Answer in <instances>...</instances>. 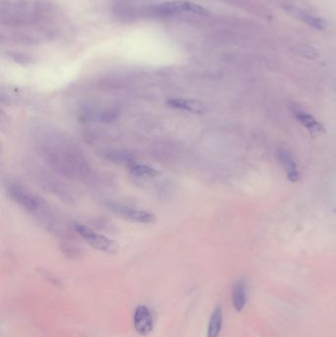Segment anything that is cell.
<instances>
[{
	"instance_id": "cell-1",
	"label": "cell",
	"mask_w": 336,
	"mask_h": 337,
	"mask_svg": "<svg viewBox=\"0 0 336 337\" xmlns=\"http://www.w3.org/2000/svg\"><path fill=\"white\" fill-rule=\"evenodd\" d=\"M75 230L81 236V238H84L85 242H87L94 249H97L109 254L115 253L118 249L114 240L110 239L109 238L103 235L96 233L89 227L77 224L75 226Z\"/></svg>"
},
{
	"instance_id": "cell-2",
	"label": "cell",
	"mask_w": 336,
	"mask_h": 337,
	"mask_svg": "<svg viewBox=\"0 0 336 337\" xmlns=\"http://www.w3.org/2000/svg\"><path fill=\"white\" fill-rule=\"evenodd\" d=\"M107 207L114 213L122 217L123 219L133 223L151 224L155 222V216L152 213L147 212L145 210L136 209L119 203H109Z\"/></svg>"
},
{
	"instance_id": "cell-3",
	"label": "cell",
	"mask_w": 336,
	"mask_h": 337,
	"mask_svg": "<svg viewBox=\"0 0 336 337\" xmlns=\"http://www.w3.org/2000/svg\"><path fill=\"white\" fill-rule=\"evenodd\" d=\"M178 12H190L201 16L209 15V11L201 5L187 1H175L163 3L156 7V13L159 15H173Z\"/></svg>"
},
{
	"instance_id": "cell-4",
	"label": "cell",
	"mask_w": 336,
	"mask_h": 337,
	"mask_svg": "<svg viewBox=\"0 0 336 337\" xmlns=\"http://www.w3.org/2000/svg\"><path fill=\"white\" fill-rule=\"evenodd\" d=\"M133 323L140 335H147L153 329V317L146 306H138L134 312Z\"/></svg>"
},
{
	"instance_id": "cell-5",
	"label": "cell",
	"mask_w": 336,
	"mask_h": 337,
	"mask_svg": "<svg viewBox=\"0 0 336 337\" xmlns=\"http://www.w3.org/2000/svg\"><path fill=\"white\" fill-rule=\"evenodd\" d=\"M8 194L12 198L14 201H16L19 205L29 211H34L38 208L39 203L37 198H34L29 191L23 188L20 185L12 184L8 187Z\"/></svg>"
},
{
	"instance_id": "cell-6",
	"label": "cell",
	"mask_w": 336,
	"mask_h": 337,
	"mask_svg": "<svg viewBox=\"0 0 336 337\" xmlns=\"http://www.w3.org/2000/svg\"><path fill=\"white\" fill-rule=\"evenodd\" d=\"M284 8L287 10L288 13H290L291 15L295 16L297 19H299L300 21L304 22L305 24L309 25L310 27H312L314 29L322 31L327 27V24L323 19L313 16L310 13H308L304 10H301L295 6L288 5V6H284Z\"/></svg>"
},
{
	"instance_id": "cell-7",
	"label": "cell",
	"mask_w": 336,
	"mask_h": 337,
	"mask_svg": "<svg viewBox=\"0 0 336 337\" xmlns=\"http://www.w3.org/2000/svg\"><path fill=\"white\" fill-rule=\"evenodd\" d=\"M167 104L174 109L189 112L193 114H203L206 112V106L196 100H185V99H172L167 102Z\"/></svg>"
},
{
	"instance_id": "cell-8",
	"label": "cell",
	"mask_w": 336,
	"mask_h": 337,
	"mask_svg": "<svg viewBox=\"0 0 336 337\" xmlns=\"http://www.w3.org/2000/svg\"><path fill=\"white\" fill-rule=\"evenodd\" d=\"M248 301V289L244 280L236 282L232 292V302L237 312H242Z\"/></svg>"
},
{
	"instance_id": "cell-9",
	"label": "cell",
	"mask_w": 336,
	"mask_h": 337,
	"mask_svg": "<svg viewBox=\"0 0 336 337\" xmlns=\"http://www.w3.org/2000/svg\"><path fill=\"white\" fill-rule=\"evenodd\" d=\"M278 157H279V160L282 163V165L286 171L288 178H289L293 182L298 181L300 179V173H299L297 165H296L294 159L292 158V156L290 155V153L284 150V149H280L278 151Z\"/></svg>"
},
{
	"instance_id": "cell-10",
	"label": "cell",
	"mask_w": 336,
	"mask_h": 337,
	"mask_svg": "<svg viewBox=\"0 0 336 337\" xmlns=\"http://www.w3.org/2000/svg\"><path fill=\"white\" fill-rule=\"evenodd\" d=\"M223 322V313L220 306H217L213 311L209 324H208V331L207 337H218L222 328Z\"/></svg>"
},
{
	"instance_id": "cell-11",
	"label": "cell",
	"mask_w": 336,
	"mask_h": 337,
	"mask_svg": "<svg viewBox=\"0 0 336 337\" xmlns=\"http://www.w3.org/2000/svg\"><path fill=\"white\" fill-rule=\"evenodd\" d=\"M296 119L305 126L307 127L310 131L319 133L323 131L322 125L310 114L302 112V111H295L294 112Z\"/></svg>"
},
{
	"instance_id": "cell-12",
	"label": "cell",
	"mask_w": 336,
	"mask_h": 337,
	"mask_svg": "<svg viewBox=\"0 0 336 337\" xmlns=\"http://www.w3.org/2000/svg\"><path fill=\"white\" fill-rule=\"evenodd\" d=\"M291 51L294 55L308 59H316L320 57V53L316 47L308 43H297L292 46Z\"/></svg>"
},
{
	"instance_id": "cell-13",
	"label": "cell",
	"mask_w": 336,
	"mask_h": 337,
	"mask_svg": "<svg viewBox=\"0 0 336 337\" xmlns=\"http://www.w3.org/2000/svg\"><path fill=\"white\" fill-rule=\"evenodd\" d=\"M128 170L132 176L137 178H155L159 175V172L154 168L136 163L130 164Z\"/></svg>"
}]
</instances>
